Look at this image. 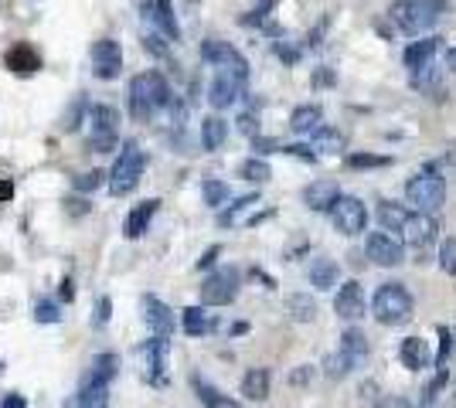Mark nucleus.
I'll return each mask as SVG.
<instances>
[{
	"label": "nucleus",
	"instance_id": "obj_15",
	"mask_svg": "<svg viewBox=\"0 0 456 408\" xmlns=\"http://www.w3.org/2000/svg\"><path fill=\"white\" fill-rule=\"evenodd\" d=\"M341 197V187L334 177H320V180H310L304 187V204L310 211H330L334 201Z\"/></svg>",
	"mask_w": 456,
	"mask_h": 408
},
{
	"label": "nucleus",
	"instance_id": "obj_41",
	"mask_svg": "<svg viewBox=\"0 0 456 408\" xmlns=\"http://www.w3.org/2000/svg\"><path fill=\"white\" fill-rule=\"evenodd\" d=\"M392 156H378V154H351L347 156V167L354 171H368V167H388Z\"/></svg>",
	"mask_w": 456,
	"mask_h": 408
},
{
	"label": "nucleus",
	"instance_id": "obj_44",
	"mask_svg": "<svg viewBox=\"0 0 456 408\" xmlns=\"http://www.w3.org/2000/svg\"><path fill=\"white\" fill-rule=\"evenodd\" d=\"M252 150H256L259 156H266V154L283 150V143H280V140H269V136H252Z\"/></svg>",
	"mask_w": 456,
	"mask_h": 408
},
{
	"label": "nucleus",
	"instance_id": "obj_33",
	"mask_svg": "<svg viewBox=\"0 0 456 408\" xmlns=\"http://www.w3.org/2000/svg\"><path fill=\"white\" fill-rule=\"evenodd\" d=\"M313 150H320V154H341L344 133L341 130H330V126H320V130L313 133Z\"/></svg>",
	"mask_w": 456,
	"mask_h": 408
},
{
	"label": "nucleus",
	"instance_id": "obj_1",
	"mask_svg": "<svg viewBox=\"0 0 456 408\" xmlns=\"http://www.w3.org/2000/svg\"><path fill=\"white\" fill-rule=\"evenodd\" d=\"M392 20L399 24L402 35L409 38H419L426 31H433L443 14H446V0H395L392 4Z\"/></svg>",
	"mask_w": 456,
	"mask_h": 408
},
{
	"label": "nucleus",
	"instance_id": "obj_12",
	"mask_svg": "<svg viewBox=\"0 0 456 408\" xmlns=\"http://www.w3.org/2000/svg\"><path fill=\"white\" fill-rule=\"evenodd\" d=\"M364 310H368V299H364V286L358 279H351V283H344L337 296H334V313L341 316L344 323H354V320H361Z\"/></svg>",
	"mask_w": 456,
	"mask_h": 408
},
{
	"label": "nucleus",
	"instance_id": "obj_27",
	"mask_svg": "<svg viewBox=\"0 0 456 408\" xmlns=\"http://www.w3.org/2000/svg\"><path fill=\"white\" fill-rule=\"evenodd\" d=\"M368 333L358 330V327H347V330L341 333V354L347 357V361H354V364H361L364 357H368Z\"/></svg>",
	"mask_w": 456,
	"mask_h": 408
},
{
	"label": "nucleus",
	"instance_id": "obj_8",
	"mask_svg": "<svg viewBox=\"0 0 456 408\" xmlns=\"http://www.w3.org/2000/svg\"><path fill=\"white\" fill-rule=\"evenodd\" d=\"M330 221H334V228H337L344 238L364 235V228H368V208H364L361 197L341 194L334 201V208H330Z\"/></svg>",
	"mask_w": 456,
	"mask_h": 408
},
{
	"label": "nucleus",
	"instance_id": "obj_4",
	"mask_svg": "<svg viewBox=\"0 0 456 408\" xmlns=\"http://www.w3.org/2000/svg\"><path fill=\"white\" fill-rule=\"evenodd\" d=\"M143 167H147V156L143 150L136 147V140H126L123 143V150L116 156L113 171H109V194L113 197H126L136 191V184H140V177H143Z\"/></svg>",
	"mask_w": 456,
	"mask_h": 408
},
{
	"label": "nucleus",
	"instance_id": "obj_57",
	"mask_svg": "<svg viewBox=\"0 0 456 408\" xmlns=\"http://www.w3.org/2000/svg\"><path fill=\"white\" fill-rule=\"evenodd\" d=\"M446 65L456 72V48H450V51H446Z\"/></svg>",
	"mask_w": 456,
	"mask_h": 408
},
{
	"label": "nucleus",
	"instance_id": "obj_20",
	"mask_svg": "<svg viewBox=\"0 0 456 408\" xmlns=\"http://www.w3.org/2000/svg\"><path fill=\"white\" fill-rule=\"evenodd\" d=\"M4 65H7L11 72H18V75H31V72H38L41 68V55L28 44V41H18V44H11V48H7Z\"/></svg>",
	"mask_w": 456,
	"mask_h": 408
},
{
	"label": "nucleus",
	"instance_id": "obj_55",
	"mask_svg": "<svg viewBox=\"0 0 456 408\" xmlns=\"http://www.w3.org/2000/svg\"><path fill=\"white\" fill-rule=\"evenodd\" d=\"M76 290H72V279H61V299H72Z\"/></svg>",
	"mask_w": 456,
	"mask_h": 408
},
{
	"label": "nucleus",
	"instance_id": "obj_18",
	"mask_svg": "<svg viewBox=\"0 0 456 408\" xmlns=\"http://www.w3.org/2000/svg\"><path fill=\"white\" fill-rule=\"evenodd\" d=\"M116 371H119V357L116 354H99L92 364H89V371H85V378H82L78 388H109Z\"/></svg>",
	"mask_w": 456,
	"mask_h": 408
},
{
	"label": "nucleus",
	"instance_id": "obj_19",
	"mask_svg": "<svg viewBox=\"0 0 456 408\" xmlns=\"http://www.w3.org/2000/svg\"><path fill=\"white\" fill-rule=\"evenodd\" d=\"M436 51H439V38H419V41H412V44L405 48V68H409L412 75L426 72V68H433Z\"/></svg>",
	"mask_w": 456,
	"mask_h": 408
},
{
	"label": "nucleus",
	"instance_id": "obj_26",
	"mask_svg": "<svg viewBox=\"0 0 456 408\" xmlns=\"http://www.w3.org/2000/svg\"><path fill=\"white\" fill-rule=\"evenodd\" d=\"M191 385H194V391H198V398H201L205 408H242L235 398H228L225 391H218L215 385H208L205 378H198V374L191 378Z\"/></svg>",
	"mask_w": 456,
	"mask_h": 408
},
{
	"label": "nucleus",
	"instance_id": "obj_53",
	"mask_svg": "<svg viewBox=\"0 0 456 408\" xmlns=\"http://www.w3.org/2000/svg\"><path fill=\"white\" fill-rule=\"evenodd\" d=\"M0 408H28V398H24V395H4V398H0Z\"/></svg>",
	"mask_w": 456,
	"mask_h": 408
},
{
	"label": "nucleus",
	"instance_id": "obj_36",
	"mask_svg": "<svg viewBox=\"0 0 456 408\" xmlns=\"http://www.w3.org/2000/svg\"><path fill=\"white\" fill-rule=\"evenodd\" d=\"M201 194H205V204H208V208H222V204L228 201V184L225 180L208 177V180L201 184Z\"/></svg>",
	"mask_w": 456,
	"mask_h": 408
},
{
	"label": "nucleus",
	"instance_id": "obj_11",
	"mask_svg": "<svg viewBox=\"0 0 456 408\" xmlns=\"http://www.w3.org/2000/svg\"><path fill=\"white\" fill-rule=\"evenodd\" d=\"M123 72V48L113 38H99L92 44V75L109 82Z\"/></svg>",
	"mask_w": 456,
	"mask_h": 408
},
{
	"label": "nucleus",
	"instance_id": "obj_17",
	"mask_svg": "<svg viewBox=\"0 0 456 408\" xmlns=\"http://www.w3.org/2000/svg\"><path fill=\"white\" fill-rule=\"evenodd\" d=\"M143 320H147V327L153 330V337H167V340H171L174 313H171V307H167L164 299H157V296H143Z\"/></svg>",
	"mask_w": 456,
	"mask_h": 408
},
{
	"label": "nucleus",
	"instance_id": "obj_2",
	"mask_svg": "<svg viewBox=\"0 0 456 408\" xmlns=\"http://www.w3.org/2000/svg\"><path fill=\"white\" fill-rule=\"evenodd\" d=\"M164 106H171V85L160 72H140V75L130 78V113H133V119H150Z\"/></svg>",
	"mask_w": 456,
	"mask_h": 408
},
{
	"label": "nucleus",
	"instance_id": "obj_54",
	"mask_svg": "<svg viewBox=\"0 0 456 408\" xmlns=\"http://www.w3.org/2000/svg\"><path fill=\"white\" fill-rule=\"evenodd\" d=\"M65 204H72V208H68L72 214H89V201H85V197H82V201L72 197V201H65Z\"/></svg>",
	"mask_w": 456,
	"mask_h": 408
},
{
	"label": "nucleus",
	"instance_id": "obj_21",
	"mask_svg": "<svg viewBox=\"0 0 456 408\" xmlns=\"http://www.w3.org/2000/svg\"><path fill=\"white\" fill-rule=\"evenodd\" d=\"M399 357H402V368L409 371H422L433 364V350H429V340L422 337H405L399 347Z\"/></svg>",
	"mask_w": 456,
	"mask_h": 408
},
{
	"label": "nucleus",
	"instance_id": "obj_51",
	"mask_svg": "<svg viewBox=\"0 0 456 408\" xmlns=\"http://www.w3.org/2000/svg\"><path fill=\"white\" fill-rule=\"evenodd\" d=\"M218 255H222V245H211L208 252H205L201 259H198V269H211V266L218 262Z\"/></svg>",
	"mask_w": 456,
	"mask_h": 408
},
{
	"label": "nucleus",
	"instance_id": "obj_34",
	"mask_svg": "<svg viewBox=\"0 0 456 408\" xmlns=\"http://www.w3.org/2000/svg\"><path fill=\"white\" fill-rule=\"evenodd\" d=\"M239 174L246 177V180H252V184H266L269 177H272V167H269L263 156H248V160H242Z\"/></svg>",
	"mask_w": 456,
	"mask_h": 408
},
{
	"label": "nucleus",
	"instance_id": "obj_10",
	"mask_svg": "<svg viewBox=\"0 0 456 408\" xmlns=\"http://www.w3.org/2000/svg\"><path fill=\"white\" fill-rule=\"evenodd\" d=\"M402 232H405V242L416 249V262H422V255L429 252V245L436 242V235H439V225H436V218L433 214H409L405 218V225H402Z\"/></svg>",
	"mask_w": 456,
	"mask_h": 408
},
{
	"label": "nucleus",
	"instance_id": "obj_22",
	"mask_svg": "<svg viewBox=\"0 0 456 408\" xmlns=\"http://www.w3.org/2000/svg\"><path fill=\"white\" fill-rule=\"evenodd\" d=\"M323 123V109L320 102H304V106H296L293 113H289V130L296 136H310L317 133Z\"/></svg>",
	"mask_w": 456,
	"mask_h": 408
},
{
	"label": "nucleus",
	"instance_id": "obj_39",
	"mask_svg": "<svg viewBox=\"0 0 456 408\" xmlns=\"http://www.w3.org/2000/svg\"><path fill=\"white\" fill-rule=\"evenodd\" d=\"M102 180H106V171H85V174L72 177V187H76L78 194H89L95 187H102Z\"/></svg>",
	"mask_w": 456,
	"mask_h": 408
},
{
	"label": "nucleus",
	"instance_id": "obj_16",
	"mask_svg": "<svg viewBox=\"0 0 456 408\" xmlns=\"http://www.w3.org/2000/svg\"><path fill=\"white\" fill-rule=\"evenodd\" d=\"M143 18H150L160 27V38H181V24L174 18V4L171 0H143Z\"/></svg>",
	"mask_w": 456,
	"mask_h": 408
},
{
	"label": "nucleus",
	"instance_id": "obj_38",
	"mask_svg": "<svg viewBox=\"0 0 456 408\" xmlns=\"http://www.w3.org/2000/svg\"><path fill=\"white\" fill-rule=\"evenodd\" d=\"M259 204V194H246V197H239L232 208H225V211L218 214V225H235L239 221V214L248 211V208H256Z\"/></svg>",
	"mask_w": 456,
	"mask_h": 408
},
{
	"label": "nucleus",
	"instance_id": "obj_3",
	"mask_svg": "<svg viewBox=\"0 0 456 408\" xmlns=\"http://www.w3.org/2000/svg\"><path fill=\"white\" fill-rule=\"evenodd\" d=\"M371 313L381 327H405L416 313V299L405 290V283H381L371 299Z\"/></svg>",
	"mask_w": 456,
	"mask_h": 408
},
{
	"label": "nucleus",
	"instance_id": "obj_45",
	"mask_svg": "<svg viewBox=\"0 0 456 408\" xmlns=\"http://www.w3.org/2000/svg\"><path fill=\"white\" fill-rule=\"evenodd\" d=\"M116 143H119V133H113V136H89V150H95V154H109Z\"/></svg>",
	"mask_w": 456,
	"mask_h": 408
},
{
	"label": "nucleus",
	"instance_id": "obj_31",
	"mask_svg": "<svg viewBox=\"0 0 456 408\" xmlns=\"http://www.w3.org/2000/svg\"><path fill=\"white\" fill-rule=\"evenodd\" d=\"M405 218H409V211L402 208V204H395V201H381L378 204V221H381V232H402V225H405Z\"/></svg>",
	"mask_w": 456,
	"mask_h": 408
},
{
	"label": "nucleus",
	"instance_id": "obj_50",
	"mask_svg": "<svg viewBox=\"0 0 456 408\" xmlns=\"http://www.w3.org/2000/svg\"><path fill=\"white\" fill-rule=\"evenodd\" d=\"M310 378H313V368H310V364H300V368L289 374V385H310Z\"/></svg>",
	"mask_w": 456,
	"mask_h": 408
},
{
	"label": "nucleus",
	"instance_id": "obj_48",
	"mask_svg": "<svg viewBox=\"0 0 456 408\" xmlns=\"http://www.w3.org/2000/svg\"><path fill=\"white\" fill-rule=\"evenodd\" d=\"M239 130L248 136H259V119L252 116V113H242V116H239Z\"/></svg>",
	"mask_w": 456,
	"mask_h": 408
},
{
	"label": "nucleus",
	"instance_id": "obj_6",
	"mask_svg": "<svg viewBox=\"0 0 456 408\" xmlns=\"http://www.w3.org/2000/svg\"><path fill=\"white\" fill-rule=\"evenodd\" d=\"M239 286H242V272L235 269V266L211 272L208 279L201 283V303L205 307H228V303H235Z\"/></svg>",
	"mask_w": 456,
	"mask_h": 408
},
{
	"label": "nucleus",
	"instance_id": "obj_24",
	"mask_svg": "<svg viewBox=\"0 0 456 408\" xmlns=\"http://www.w3.org/2000/svg\"><path fill=\"white\" fill-rule=\"evenodd\" d=\"M337 276H341V266L334 259H313L310 262V286L313 290H334Z\"/></svg>",
	"mask_w": 456,
	"mask_h": 408
},
{
	"label": "nucleus",
	"instance_id": "obj_37",
	"mask_svg": "<svg viewBox=\"0 0 456 408\" xmlns=\"http://www.w3.org/2000/svg\"><path fill=\"white\" fill-rule=\"evenodd\" d=\"M323 368H327V378H330V381H344L351 371L358 368V364H354V361H347L341 350H337V354H330V357L323 361Z\"/></svg>",
	"mask_w": 456,
	"mask_h": 408
},
{
	"label": "nucleus",
	"instance_id": "obj_47",
	"mask_svg": "<svg viewBox=\"0 0 456 408\" xmlns=\"http://www.w3.org/2000/svg\"><path fill=\"white\" fill-rule=\"evenodd\" d=\"M143 48H147L150 55H157V58H164V55H167V44H164L160 35H147V38H143Z\"/></svg>",
	"mask_w": 456,
	"mask_h": 408
},
{
	"label": "nucleus",
	"instance_id": "obj_43",
	"mask_svg": "<svg viewBox=\"0 0 456 408\" xmlns=\"http://www.w3.org/2000/svg\"><path fill=\"white\" fill-rule=\"evenodd\" d=\"M35 320L38 323H58L61 320V307H58L55 299H41L38 310H35Z\"/></svg>",
	"mask_w": 456,
	"mask_h": 408
},
{
	"label": "nucleus",
	"instance_id": "obj_49",
	"mask_svg": "<svg viewBox=\"0 0 456 408\" xmlns=\"http://www.w3.org/2000/svg\"><path fill=\"white\" fill-rule=\"evenodd\" d=\"M276 55H280L286 65H296V61H300V51L289 48V44H283V41H276Z\"/></svg>",
	"mask_w": 456,
	"mask_h": 408
},
{
	"label": "nucleus",
	"instance_id": "obj_40",
	"mask_svg": "<svg viewBox=\"0 0 456 408\" xmlns=\"http://www.w3.org/2000/svg\"><path fill=\"white\" fill-rule=\"evenodd\" d=\"M439 269L446 276H456V238H443L439 242Z\"/></svg>",
	"mask_w": 456,
	"mask_h": 408
},
{
	"label": "nucleus",
	"instance_id": "obj_7",
	"mask_svg": "<svg viewBox=\"0 0 456 408\" xmlns=\"http://www.w3.org/2000/svg\"><path fill=\"white\" fill-rule=\"evenodd\" d=\"M201 58L215 65L218 72H232V75L239 78H248V61L246 55L235 48V44H228L222 38H205L201 41Z\"/></svg>",
	"mask_w": 456,
	"mask_h": 408
},
{
	"label": "nucleus",
	"instance_id": "obj_28",
	"mask_svg": "<svg viewBox=\"0 0 456 408\" xmlns=\"http://www.w3.org/2000/svg\"><path fill=\"white\" fill-rule=\"evenodd\" d=\"M225 136H228V123L222 116H205L201 119V147H205L208 154L222 150Z\"/></svg>",
	"mask_w": 456,
	"mask_h": 408
},
{
	"label": "nucleus",
	"instance_id": "obj_23",
	"mask_svg": "<svg viewBox=\"0 0 456 408\" xmlns=\"http://www.w3.org/2000/svg\"><path fill=\"white\" fill-rule=\"evenodd\" d=\"M157 208H160V201H157V197H147V201H140L133 211L126 214L123 235H126V238H140V235L150 228V221H153V214H157Z\"/></svg>",
	"mask_w": 456,
	"mask_h": 408
},
{
	"label": "nucleus",
	"instance_id": "obj_5",
	"mask_svg": "<svg viewBox=\"0 0 456 408\" xmlns=\"http://www.w3.org/2000/svg\"><path fill=\"white\" fill-rule=\"evenodd\" d=\"M405 201L419 214L439 211L443 201H446V177L436 174V171H419V174H412L409 184H405Z\"/></svg>",
	"mask_w": 456,
	"mask_h": 408
},
{
	"label": "nucleus",
	"instance_id": "obj_46",
	"mask_svg": "<svg viewBox=\"0 0 456 408\" xmlns=\"http://www.w3.org/2000/svg\"><path fill=\"white\" fill-rule=\"evenodd\" d=\"M109 313H113V303H109V296H99V303H95V316H92V323H95V327H106Z\"/></svg>",
	"mask_w": 456,
	"mask_h": 408
},
{
	"label": "nucleus",
	"instance_id": "obj_25",
	"mask_svg": "<svg viewBox=\"0 0 456 408\" xmlns=\"http://www.w3.org/2000/svg\"><path fill=\"white\" fill-rule=\"evenodd\" d=\"M119 133V109L109 102H95L92 106V136H113Z\"/></svg>",
	"mask_w": 456,
	"mask_h": 408
},
{
	"label": "nucleus",
	"instance_id": "obj_56",
	"mask_svg": "<svg viewBox=\"0 0 456 408\" xmlns=\"http://www.w3.org/2000/svg\"><path fill=\"white\" fill-rule=\"evenodd\" d=\"M11 194H14V184H11V180H4V184H0V201H7Z\"/></svg>",
	"mask_w": 456,
	"mask_h": 408
},
{
	"label": "nucleus",
	"instance_id": "obj_32",
	"mask_svg": "<svg viewBox=\"0 0 456 408\" xmlns=\"http://www.w3.org/2000/svg\"><path fill=\"white\" fill-rule=\"evenodd\" d=\"M181 323H184V333H191V337H205V333L215 327V323L208 320V313L201 310V307H188L184 316H181Z\"/></svg>",
	"mask_w": 456,
	"mask_h": 408
},
{
	"label": "nucleus",
	"instance_id": "obj_13",
	"mask_svg": "<svg viewBox=\"0 0 456 408\" xmlns=\"http://www.w3.org/2000/svg\"><path fill=\"white\" fill-rule=\"evenodd\" d=\"M242 85H246V78L232 75V72H215V78H211L208 85V102L211 109H228V106H235L239 102V96H242Z\"/></svg>",
	"mask_w": 456,
	"mask_h": 408
},
{
	"label": "nucleus",
	"instance_id": "obj_42",
	"mask_svg": "<svg viewBox=\"0 0 456 408\" xmlns=\"http://www.w3.org/2000/svg\"><path fill=\"white\" fill-rule=\"evenodd\" d=\"M85 106H89V99H85V92H82V96H78L76 102L68 106V113H65V123H61V130H65V133H72V130H78V116L85 113Z\"/></svg>",
	"mask_w": 456,
	"mask_h": 408
},
{
	"label": "nucleus",
	"instance_id": "obj_29",
	"mask_svg": "<svg viewBox=\"0 0 456 408\" xmlns=\"http://www.w3.org/2000/svg\"><path fill=\"white\" fill-rule=\"evenodd\" d=\"M242 395L248 402H266L269 398V371L266 368H248L242 378Z\"/></svg>",
	"mask_w": 456,
	"mask_h": 408
},
{
	"label": "nucleus",
	"instance_id": "obj_35",
	"mask_svg": "<svg viewBox=\"0 0 456 408\" xmlns=\"http://www.w3.org/2000/svg\"><path fill=\"white\" fill-rule=\"evenodd\" d=\"M106 391L109 388H78L68 408H106Z\"/></svg>",
	"mask_w": 456,
	"mask_h": 408
},
{
	"label": "nucleus",
	"instance_id": "obj_52",
	"mask_svg": "<svg viewBox=\"0 0 456 408\" xmlns=\"http://www.w3.org/2000/svg\"><path fill=\"white\" fill-rule=\"evenodd\" d=\"M280 154L300 156V160H310V163H313V160H317V154H313V150H310V147H283V150H280Z\"/></svg>",
	"mask_w": 456,
	"mask_h": 408
},
{
	"label": "nucleus",
	"instance_id": "obj_14",
	"mask_svg": "<svg viewBox=\"0 0 456 408\" xmlns=\"http://www.w3.org/2000/svg\"><path fill=\"white\" fill-rule=\"evenodd\" d=\"M143 361H147V381L150 385H164L167 381V354H171V340L167 337H150L143 347Z\"/></svg>",
	"mask_w": 456,
	"mask_h": 408
},
{
	"label": "nucleus",
	"instance_id": "obj_30",
	"mask_svg": "<svg viewBox=\"0 0 456 408\" xmlns=\"http://www.w3.org/2000/svg\"><path fill=\"white\" fill-rule=\"evenodd\" d=\"M286 313H289L296 323H310V320L317 316V299H313L310 292H293V296H286Z\"/></svg>",
	"mask_w": 456,
	"mask_h": 408
},
{
	"label": "nucleus",
	"instance_id": "obj_9",
	"mask_svg": "<svg viewBox=\"0 0 456 408\" xmlns=\"http://www.w3.org/2000/svg\"><path fill=\"white\" fill-rule=\"evenodd\" d=\"M364 249H368V259L375 266H381V269H395V266L405 262V242L392 232H371L368 242H364Z\"/></svg>",
	"mask_w": 456,
	"mask_h": 408
}]
</instances>
